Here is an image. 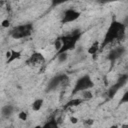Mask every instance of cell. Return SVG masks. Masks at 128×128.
<instances>
[{
  "label": "cell",
  "instance_id": "1",
  "mask_svg": "<svg viewBox=\"0 0 128 128\" xmlns=\"http://www.w3.org/2000/svg\"><path fill=\"white\" fill-rule=\"evenodd\" d=\"M125 30H126V26L124 24L116 20L112 21L104 36V39H103L102 44L100 45V48H104L105 46L112 43L114 40L122 39L125 36Z\"/></svg>",
  "mask_w": 128,
  "mask_h": 128
},
{
  "label": "cell",
  "instance_id": "2",
  "mask_svg": "<svg viewBox=\"0 0 128 128\" xmlns=\"http://www.w3.org/2000/svg\"><path fill=\"white\" fill-rule=\"evenodd\" d=\"M93 87H94V81L92 80L90 75L85 74L76 80V83L72 89V95H76L84 90H90Z\"/></svg>",
  "mask_w": 128,
  "mask_h": 128
},
{
  "label": "cell",
  "instance_id": "3",
  "mask_svg": "<svg viewBox=\"0 0 128 128\" xmlns=\"http://www.w3.org/2000/svg\"><path fill=\"white\" fill-rule=\"evenodd\" d=\"M32 31H33V25L30 23H27V24H22L17 27H14L11 30L10 35L13 39L18 40V39H23L30 36L32 34Z\"/></svg>",
  "mask_w": 128,
  "mask_h": 128
},
{
  "label": "cell",
  "instance_id": "4",
  "mask_svg": "<svg viewBox=\"0 0 128 128\" xmlns=\"http://www.w3.org/2000/svg\"><path fill=\"white\" fill-rule=\"evenodd\" d=\"M45 57L43 56L42 53L40 52H33L31 54V56L27 59L26 63L33 67V68H40L41 66H43L45 64Z\"/></svg>",
  "mask_w": 128,
  "mask_h": 128
},
{
  "label": "cell",
  "instance_id": "5",
  "mask_svg": "<svg viewBox=\"0 0 128 128\" xmlns=\"http://www.w3.org/2000/svg\"><path fill=\"white\" fill-rule=\"evenodd\" d=\"M68 77L66 74H58L56 76H54L48 83L47 85V90L48 91H51V90H54L55 88H57L58 86L60 85H66L68 83Z\"/></svg>",
  "mask_w": 128,
  "mask_h": 128
},
{
  "label": "cell",
  "instance_id": "6",
  "mask_svg": "<svg viewBox=\"0 0 128 128\" xmlns=\"http://www.w3.org/2000/svg\"><path fill=\"white\" fill-rule=\"evenodd\" d=\"M80 15H81L80 11H78V10H76V9H74V8H68V9H66V10L63 12L61 22H62L63 24L74 22V21H76V20L80 17Z\"/></svg>",
  "mask_w": 128,
  "mask_h": 128
},
{
  "label": "cell",
  "instance_id": "7",
  "mask_svg": "<svg viewBox=\"0 0 128 128\" xmlns=\"http://www.w3.org/2000/svg\"><path fill=\"white\" fill-rule=\"evenodd\" d=\"M126 82H127V75L125 74V75H122V76L119 78V80L117 81V83L114 84V85L108 90V96H109L110 98L114 97V95L117 93V91H118Z\"/></svg>",
  "mask_w": 128,
  "mask_h": 128
},
{
  "label": "cell",
  "instance_id": "8",
  "mask_svg": "<svg viewBox=\"0 0 128 128\" xmlns=\"http://www.w3.org/2000/svg\"><path fill=\"white\" fill-rule=\"evenodd\" d=\"M125 53V48L124 47H118V48H114L110 51L109 55H108V59L110 61H115L118 58H120L123 54Z\"/></svg>",
  "mask_w": 128,
  "mask_h": 128
},
{
  "label": "cell",
  "instance_id": "9",
  "mask_svg": "<svg viewBox=\"0 0 128 128\" xmlns=\"http://www.w3.org/2000/svg\"><path fill=\"white\" fill-rule=\"evenodd\" d=\"M21 57H22V51L11 49V56H10V58L8 60H6V63L7 64H10V63H12V62H14L16 60L21 59Z\"/></svg>",
  "mask_w": 128,
  "mask_h": 128
},
{
  "label": "cell",
  "instance_id": "10",
  "mask_svg": "<svg viewBox=\"0 0 128 128\" xmlns=\"http://www.w3.org/2000/svg\"><path fill=\"white\" fill-rule=\"evenodd\" d=\"M13 112H14V107H13V105H11V104H6V105H4V106L1 108V114H2V116L5 117V118L10 117V116L13 114Z\"/></svg>",
  "mask_w": 128,
  "mask_h": 128
},
{
  "label": "cell",
  "instance_id": "11",
  "mask_svg": "<svg viewBox=\"0 0 128 128\" xmlns=\"http://www.w3.org/2000/svg\"><path fill=\"white\" fill-rule=\"evenodd\" d=\"M83 103V100L78 97V98H72L71 100H69L66 105H65V108H72V107H77L79 105H81Z\"/></svg>",
  "mask_w": 128,
  "mask_h": 128
},
{
  "label": "cell",
  "instance_id": "12",
  "mask_svg": "<svg viewBox=\"0 0 128 128\" xmlns=\"http://www.w3.org/2000/svg\"><path fill=\"white\" fill-rule=\"evenodd\" d=\"M43 104H44V100H43L42 98H37V99H35V100L32 102L31 108H32L33 111L37 112V111H39V110L42 108Z\"/></svg>",
  "mask_w": 128,
  "mask_h": 128
},
{
  "label": "cell",
  "instance_id": "13",
  "mask_svg": "<svg viewBox=\"0 0 128 128\" xmlns=\"http://www.w3.org/2000/svg\"><path fill=\"white\" fill-rule=\"evenodd\" d=\"M99 49H100V43H99L98 41H94V42L90 45V47L88 48L87 52H88V54L94 56V55H96V53L99 51Z\"/></svg>",
  "mask_w": 128,
  "mask_h": 128
},
{
  "label": "cell",
  "instance_id": "14",
  "mask_svg": "<svg viewBox=\"0 0 128 128\" xmlns=\"http://www.w3.org/2000/svg\"><path fill=\"white\" fill-rule=\"evenodd\" d=\"M42 128H59V124L55 118H51L42 126Z\"/></svg>",
  "mask_w": 128,
  "mask_h": 128
},
{
  "label": "cell",
  "instance_id": "15",
  "mask_svg": "<svg viewBox=\"0 0 128 128\" xmlns=\"http://www.w3.org/2000/svg\"><path fill=\"white\" fill-rule=\"evenodd\" d=\"M81 93V99L84 101V100H90V99H92L93 98V93L90 91V90H84V91H82V92H80Z\"/></svg>",
  "mask_w": 128,
  "mask_h": 128
},
{
  "label": "cell",
  "instance_id": "16",
  "mask_svg": "<svg viewBox=\"0 0 128 128\" xmlns=\"http://www.w3.org/2000/svg\"><path fill=\"white\" fill-rule=\"evenodd\" d=\"M56 56H57V60L59 63H64L68 59V53H61V54H58Z\"/></svg>",
  "mask_w": 128,
  "mask_h": 128
},
{
  "label": "cell",
  "instance_id": "17",
  "mask_svg": "<svg viewBox=\"0 0 128 128\" xmlns=\"http://www.w3.org/2000/svg\"><path fill=\"white\" fill-rule=\"evenodd\" d=\"M61 47H62V41H61V38L58 37V38H56V40L54 41V48H55L56 52H58V51L61 49Z\"/></svg>",
  "mask_w": 128,
  "mask_h": 128
},
{
  "label": "cell",
  "instance_id": "18",
  "mask_svg": "<svg viewBox=\"0 0 128 128\" xmlns=\"http://www.w3.org/2000/svg\"><path fill=\"white\" fill-rule=\"evenodd\" d=\"M18 118H19L20 120H22V121L27 120V118H28L27 112H25V111H20V112L18 113Z\"/></svg>",
  "mask_w": 128,
  "mask_h": 128
},
{
  "label": "cell",
  "instance_id": "19",
  "mask_svg": "<svg viewBox=\"0 0 128 128\" xmlns=\"http://www.w3.org/2000/svg\"><path fill=\"white\" fill-rule=\"evenodd\" d=\"M94 119H92V118H86L84 121H83V124H84V126H86V127H90V126H92L93 124H94Z\"/></svg>",
  "mask_w": 128,
  "mask_h": 128
},
{
  "label": "cell",
  "instance_id": "20",
  "mask_svg": "<svg viewBox=\"0 0 128 128\" xmlns=\"http://www.w3.org/2000/svg\"><path fill=\"white\" fill-rule=\"evenodd\" d=\"M120 103H121V104H123V103H128V91H126V92L123 94V96H122V98H121V100H120Z\"/></svg>",
  "mask_w": 128,
  "mask_h": 128
},
{
  "label": "cell",
  "instance_id": "21",
  "mask_svg": "<svg viewBox=\"0 0 128 128\" xmlns=\"http://www.w3.org/2000/svg\"><path fill=\"white\" fill-rule=\"evenodd\" d=\"M1 26H2L3 28H8V27L10 26V20H8V19H4V20H2V22H1Z\"/></svg>",
  "mask_w": 128,
  "mask_h": 128
},
{
  "label": "cell",
  "instance_id": "22",
  "mask_svg": "<svg viewBox=\"0 0 128 128\" xmlns=\"http://www.w3.org/2000/svg\"><path fill=\"white\" fill-rule=\"evenodd\" d=\"M70 122L72 124H76V123H78V118L75 117V116H71L70 117Z\"/></svg>",
  "mask_w": 128,
  "mask_h": 128
},
{
  "label": "cell",
  "instance_id": "23",
  "mask_svg": "<svg viewBox=\"0 0 128 128\" xmlns=\"http://www.w3.org/2000/svg\"><path fill=\"white\" fill-rule=\"evenodd\" d=\"M10 56H11V49H10V50H8V51H6V53H5L6 60H8V59L10 58Z\"/></svg>",
  "mask_w": 128,
  "mask_h": 128
},
{
  "label": "cell",
  "instance_id": "24",
  "mask_svg": "<svg viewBox=\"0 0 128 128\" xmlns=\"http://www.w3.org/2000/svg\"><path fill=\"white\" fill-rule=\"evenodd\" d=\"M110 128H119V126L118 125H112V126H110Z\"/></svg>",
  "mask_w": 128,
  "mask_h": 128
},
{
  "label": "cell",
  "instance_id": "25",
  "mask_svg": "<svg viewBox=\"0 0 128 128\" xmlns=\"http://www.w3.org/2000/svg\"><path fill=\"white\" fill-rule=\"evenodd\" d=\"M121 128H128V125L127 124H124V125L121 126Z\"/></svg>",
  "mask_w": 128,
  "mask_h": 128
},
{
  "label": "cell",
  "instance_id": "26",
  "mask_svg": "<svg viewBox=\"0 0 128 128\" xmlns=\"http://www.w3.org/2000/svg\"><path fill=\"white\" fill-rule=\"evenodd\" d=\"M33 128H42V126H41V125H36V126H34Z\"/></svg>",
  "mask_w": 128,
  "mask_h": 128
}]
</instances>
